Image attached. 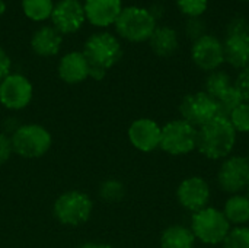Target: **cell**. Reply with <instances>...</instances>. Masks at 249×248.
Masks as SVG:
<instances>
[{
    "label": "cell",
    "mask_w": 249,
    "mask_h": 248,
    "mask_svg": "<svg viewBox=\"0 0 249 248\" xmlns=\"http://www.w3.org/2000/svg\"><path fill=\"white\" fill-rule=\"evenodd\" d=\"M238 133L228 117L217 115L198 127L197 151L210 161H223L232 155Z\"/></svg>",
    "instance_id": "cell-1"
},
{
    "label": "cell",
    "mask_w": 249,
    "mask_h": 248,
    "mask_svg": "<svg viewBox=\"0 0 249 248\" xmlns=\"http://www.w3.org/2000/svg\"><path fill=\"white\" fill-rule=\"evenodd\" d=\"M82 53L85 54L90 67L89 77L101 80L105 77L107 72L120 61L123 56V47L114 34L96 32L86 39Z\"/></svg>",
    "instance_id": "cell-2"
},
{
    "label": "cell",
    "mask_w": 249,
    "mask_h": 248,
    "mask_svg": "<svg viewBox=\"0 0 249 248\" xmlns=\"http://www.w3.org/2000/svg\"><path fill=\"white\" fill-rule=\"evenodd\" d=\"M158 26V20L149 9L142 6L123 7L114 28L117 34L128 42H146Z\"/></svg>",
    "instance_id": "cell-3"
},
{
    "label": "cell",
    "mask_w": 249,
    "mask_h": 248,
    "mask_svg": "<svg viewBox=\"0 0 249 248\" xmlns=\"http://www.w3.org/2000/svg\"><path fill=\"white\" fill-rule=\"evenodd\" d=\"M190 229L193 231L197 241L206 246H222L231 232L232 225L220 209L207 206L193 213Z\"/></svg>",
    "instance_id": "cell-4"
},
{
    "label": "cell",
    "mask_w": 249,
    "mask_h": 248,
    "mask_svg": "<svg viewBox=\"0 0 249 248\" xmlns=\"http://www.w3.org/2000/svg\"><path fill=\"white\" fill-rule=\"evenodd\" d=\"M93 212V202L89 194L80 190H69L60 194L54 205V218L66 227H80L86 224Z\"/></svg>",
    "instance_id": "cell-5"
},
{
    "label": "cell",
    "mask_w": 249,
    "mask_h": 248,
    "mask_svg": "<svg viewBox=\"0 0 249 248\" xmlns=\"http://www.w3.org/2000/svg\"><path fill=\"white\" fill-rule=\"evenodd\" d=\"M10 139L13 152L26 159H36L44 156L53 145L50 132L44 126L34 123L18 126L13 130Z\"/></svg>",
    "instance_id": "cell-6"
},
{
    "label": "cell",
    "mask_w": 249,
    "mask_h": 248,
    "mask_svg": "<svg viewBox=\"0 0 249 248\" xmlns=\"http://www.w3.org/2000/svg\"><path fill=\"white\" fill-rule=\"evenodd\" d=\"M225 61L242 70L249 66V23L244 16H235L226 26L223 39Z\"/></svg>",
    "instance_id": "cell-7"
},
{
    "label": "cell",
    "mask_w": 249,
    "mask_h": 248,
    "mask_svg": "<svg viewBox=\"0 0 249 248\" xmlns=\"http://www.w3.org/2000/svg\"><path fill=\"white\" fill-rule=\"evenodd\" d=\"M198 129L182 118L172 120L162 127L160 148L171 156H184L197 149Z\"/></svg>",
    "instance_id": "cell-8"
},
{
    "label": "cell",
    "mask_w": 249,
    "mask_h": 248,
    "mask_svg": "<svg viewBox=\"0 0 249 248\" xmlns=\"http://www.w3.org/2000/svg\"><path fill=\"white\" fill-rule=\"evenodd\" d=\"M179 114L182 120L198 129L220 115V110L213 96L204 91H198L182 98L179 104Z\"/></svg>",
    "instance_id": "cell-9"
},
{
    "label": "cell",
    "mask_w": 249,
    "mask_h": 248,
    "mask_svg": "<svg viewBox=\"0 0 249 248\" xmlns=\"http://www.w3.org/2000/svg\"><path fill=\"white\" fill-rule=\"evenodd\" d=\"M217 184L228 194H241L249 186V164L245 156L231 155L217 170Z\"/></svg>",
    "instance_id": "cell-10"
},
{
    "label": "cell",
    "mask_w": 249,
    "mask_h": 248,
    "mask_svg": "<svg viewBox=\"0 0 249 248\" xmlns=\"http://www.w3.org/2000/svg\"><path fill=\"white\" fill-rule=\"evenodd\" d=\"M34 96V86L20 73H10L0 80V104L12 111L26 108Z\"/></svg>",
    "instance_id": "cell-11"
},
{
    "label": "cell",
    "mask_w": 249,
    "mask_h": 248,
    "mask_svg": "<svg viewBox=\"0 0 249 248\" xmlns=\"http://www.w3.org/2000/svg\"><path fill=\"white\" fill-rule=\"evenodd\" d=\"M191 60L203 72L219 70L225 63L223 41L212 34H206L196 39L191 47Z\"/></svg>",
    "instance_id": "cell-12"
},
{
    "label": "cell",
    "mask_w": 249,
    "mask_h": 248,
    "mask_svg": "<svg viewBox=\"0 0 249 248\" xmlns=\"http://www.w3.org/2000/svg\"><path fill=\"white\" fill-rule=\"evenodd\" d=\"M212 199L210 184L198 175L182 180L177 189V200L185 210L196 213L209 206Z\"/></svg>",
    "instance_id": "cell-13"
},
{
    "label": "cell",
    "mask_w": 249,
    "mask_h": 248,
    "mask_svg": "<svg viewBox=\"0 0 249 248\" xmlns=\"http://www.w3.org/2000/svg\"><path fill=\"white\" fill-rule=\"evenodd\" d=\"M50 19L61 35L74 34L86 22L83 3L80 0H60L54 3Z\"/></svg>",
    "instance_id": "cell-14"
},
{
    "label": "cell",
    "mask_w": 249,
    "mask_h": 248,
    "mask_svg": "<svg viewBox=\"0 0 249 248\" xmlns=\"http://www.w3.org/2000/svg\"><path fill=\"white\" fill-rule=\"evenodd\" d=\"M162 127L152 118H137L134 120L127 132L128 140L140 152L150 153L160 148Z\"/></svg>",
    "instance_id": "cell-15"
},
{
    "label": "cell",
    "mask_w": 249,
    "mask_h": 248,
    "mask_svg": "<svg viewBox=\"0 0 249 248\" xmlns=\"http://www.w3.org/2000/svg\"><path fill=\"white\" fill-rule=\"evenodd\" d=\"M86 20L96 28H108L115 23L123 10L121 0H85Z\"/></svg>",
    "instance_id": "cell-16"
},
{
    "label": "cell",
    "mask_w": 249,
    "mask_h": 248,
    "mask_svg": "<svg viewBox=\"0 0 249 248\" xmlns=\"http://www.w3.org/2000/svg\"><path fill=\"white\" fill-rule=\"evenodd\" d=\"M58 76L69 85H77L85 82L90 76L89 63L82 51H70L64 54L57 67Z\"/></svg>",
    "instance_id": "cell-17"
},
{
    "label": "cell",
    "mask_w": 249,
    "mask_h": 248,
    "mask_svg": "<svg viewBox=\"0 0 249 248\" xmlns=\"http://www.w3.org/2000/svg\"><path fill=\"white\" fill-rule=\"evenodd\" d=\"M63 35L53 26L44 25L31 37V48L39 57H54L61 50Z\"/></svg>",
    "instance_id": "cell-18"
},
{
    "label": "cell",
    "mask_w": 249,
    "mask_h": 248,
    "mask_svg": "<svg viewBox=\"0 0 249 248\" xmlns=\"http://www.w3.org/2000/svg\"><path fill=\"white\" fill-rule=\"evenodd\" d=\"M147 42L152 51L159 57H171L179 47L178 32L172 26L166 25H158Z\"/></svg>",
    "instance_id": "cell-19"
},
{
    "label": "cell",
    "mask_w": 249,
    "mask_h": 248,
    "mask_svg": "<svg viewBox=\"0 0 249 248\" xmlns=\"http://www.w3.org/2000/svg\"><path fill=\"white\" fill-rule=\"evenodd\" d=\"M160 248H196V237L193 231L181 224L169 225L160 234Z\"/></svg>",
    "instance_id": "cell-20"
},
{
    "label": "cell",
    "mask_w": 249,
    "mask_h": 248,
    "mask_svg": "<svg viewBox=\"0 0 249 248\" xmlns=\"http://www.w3.org/2000/svg\"><path fill=\"white\" fill-rule=\"evenodd\" d=\"M232 227H247L249 222V199L247 194H232L222 209Z\"/></svg>",
    "instance_id": "cell-21"
},
{
    "label": "cell",
    "mask_w": 249,
    "mask_h": 248,
    "mask_svg": "<svg viewBox=\"0 0 249 248\" xmlns=\"http://www.w3.org/2000/svg\"><path fill=\"white\" fill-rule=\"evenodd\" d=\"M53 0H22V12L32 22H44L51 18Z\"/></svg>",
    "instance_id": "cell-22"
},
{
    "label": "cell",
    "mask_w": 249,
    "mask_h": 248,
    "mask_svg": "<svg viewBox=\"0 0 249 248\" xmlns=\"http://www.w3.org/2000/svg\"><path fill=\"white\" fill-rule=\"evenodd\" d=\"M233 85L229 73H226L225 70H214L210 72L206 77L204 82V92H207L210 96H213L214 99H217L223 92H226L231 86Z\"/></svg>",
    "instance_id": "cell-23"
},
{
    "label": "cell",
    "mask_w": 249,
    "mask_h": 248,
    "mask_svg": "<svg viewBox=\"0 0 249 248\" xmlns=\"http://www.w3.org/2000/svg\"><path fill=\"white\" fill-rule=\"evenodd\" d=\"M99 197L107 203H118L125 197V187L120 180L108 178L99 186Z\"/></svg>",
    "instance_id": "cell-24"
},
{
    "label": "cell",
    "mask_w": 249,
    "mask_h": 248,
    "mask_svg": "<svg viewBox=\"0 0 249 248\" xmlns=\"http://www.w3.org/2000/svg\"><path fill=\"white\" fill-rule=\"evenodd\" d=\"M216 101H217V105L220 110V115H223V117H229L233 110H236L242 102H245L242 95L233 85L226 92H223Z\"/></svg>",
    "instance_id": "cell-25"
},
{
    "label": "cell",
    "mask_w": 249,
    "mask_h": 248,
    "mask_svg": "<svg viewBox=\"0 0 249 248\" xmlns=\"http://www.w3.org/2000/svg\"><path fill=\"white\" fill-rule=\"evenodd\" d=\"M222 248H249V227H233Z\"/></svg>",
    "instance_id": "cell-26"
},
{
    "label": "cell",
    "mask_w": 249,
    "mask_h": 248,
    "mask_svg": "<svg viewBox=\"0 0 249 248\" xmlns=\"http://www.w3.org/2000/svg\"><path fill=\"white\" fill-rule=\"evenodd\" d=\"M228 118L236 133L249 134V102H242Z\"/></svg>",
    "instance_id": "cell-27"
},
{
    "label": "cell",
    "mask_w": 249,
    "mask_h": 248,
    "mask_svg": "<svg viewBox=\"0 0 249 248\" xmlns=\"http://www.w3.org/2000/svg\"><path fill=\"white\" fill-rule=\"evenodd\" d=\"M177 6L188 19L201 18L209 7V0H177Z\"/></svg>",
    "instance_id": "cell-28"
},
{
    "label": "cell",
    "mask_w": 249,
    "mask_h": 248,
    "mask_svg": "<svg viewBox=\"0 0 249 248\" xmlns=\"http://www.w3.org/2000/svg\"><path fill=\"white\" fill-rule=\"evenodd\" d=\"M185 34L194 42L196 39L206 35V23L201 18H191L185 23Z\"/></svg>",
    "instance_id": "cell-29"
},
{
    "label": "cell",
    "mask_w": 249,
    "mask_h": 248,
    "mask_svg": "<svg viewBox=\"0 0 249 248\" xmlns=\"http://www.w3.org/2000/svg\"><path fill=\"white\" fill-rule=\"evenodd\" d=\"M233 86L239 91V94L242 95L244 101L249 102V66L239 70L235 82H233Z\"/></svg>",
    "instance_id": "cell-30"
},
{
    "label": "cell",
    "mask_w": 249,
    "mask_h": 248,
    "mask_svg": "<svg viewBox=\"0 0 249 248\" xmlns=\"http://www.w3.org/2000/svg\"><path fill=\"white\" fill-rule=\"evenodd\" d=\"M13 146H12V139L6 133L0 132V167L4 165L13 155Z\"/></svg>",
    "instance_id": "cell-31"
},
{
    "label": "cell",
    "mask_w": 249,
    "mask_h": 248,
    "mask_svg": "<svg viewBox=\"0 0 249 248\" xmlns=\"http://www.w3.org/2000/svg\"><path fill=\"white\" fill-rule=\"evenodd\" d=\"M10 69H12V60L6 53V50L0 45V80H3L7 75L12 73Z\"/></svg>",
    "instance_id": "cell-32"
},
{
    "label": "cell",
    "mask_w": 249,
    "mask_h": 248,
    "mask_svg": "<svg viewBox=\"0 0 249 248\" xmlns=\"http://www.w3.org/2000/svg\"><path fill=\"white\" fill-rule=\"evenodd\" d=\"M79 248H114L109 244H101V243H86V244H82Z\"/></svg>",
    "instance_id": "cell-33"
},
{
    "label": "cell",
    "mask_w": 249,
    "mask_h": 248,
    "mask_svg": "<svg viewBox=\"0 0 249 248\" xmlns=\"http://www.w3.org/2000/svg\"><path fill=\"white\" fill-rule=\"evenodd\" d=\"M6 12V3L3 0H0V16Z\"/></svg>",
    "instance_id": "cell-34"
},
{
    "label": "cell",
    "mask_w": 249,
    "mask_h": 248,
    "mask_svg": "<svg viewBox=\"0 0 249 248\" xmlns=\"http://www.w3.org/2000/svg\"><path fill=\"white\" fill-rule=\"evenodd\" d=\"M247 196H248V199H249V186H248V189H247Z\"/></svg>",
    "instance_id": "cell-35"
},
{
    "label": "cell",
    "mask_w": 249,
    "mask_h": 248,
    "mask_svg": "<svg viewBox=\"0 0 249 248\" xmlns=\"http://www.w3.org/2000/svg\"><path fill=\"white\" fill-rule=\"evenodd\" d=\"M245 158H247V161H248V164H249V152H248V155H247Z\"/></svg>",
    "instance_id": "cell-36"
},
{
    "label": "cell",
    "mask_w": 249,
    "mask_h": 248,
    "mask_svg": "<svg viewBox=\"0 0 249 248\" xmlns=\"http://www.w3.org/2000/svg\"><path fill=\"white\" fill-rule=\"evenodd\" d=\"M241 1H247V3H249V0H241Z\"/></svg>",
    "instance_id": "cell-37"
}]
</instances>
